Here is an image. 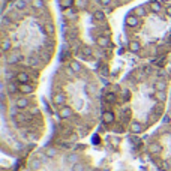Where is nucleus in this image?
Returning <instances> with one entry per match:
<instances>
[{"label": "nucleus", "mask_w": 171, "mask_h": 171, "mask_svg": "<svg viewBox=\"0 0 171 171\" xmlns=\"http://www.w3.org/2000/svg\"><path fill=\"white\" fill-rule=\"evenodd\" d=\"M32 153L27 162L29 171H107L95 167L83 146L59 141Z\"/></svg>", "instance_id": "f257e3e1"}, {"label": "nucleus", "mask_w": 171, "mask_h": 171, "mask_svg": "<svg viewBox=\"0 0 171 171\" xmlns=\"http://www.w3.org/2000/svg\"><path fill=\"white\" fill-rule=\"evenodd\" d=\"M30 105H32V102H30V99H29L27 96H18L17 99L14 101V107L18 108V110H21V111L29 110Z\"/></svg>", "instance_id": "f03ea898"}, {"label": "nucleus", "mask_w": 171, "mask_h": 171, "mask_svg": "<svg viewBox=\"0 0 171 171\" xmlns=\"http://www.w3.org/2000/svg\"><path fill=\"white\" fill-rule=\"evenodd\" d=\"M51 102L56 108H60V107H63V105L68 104V98H66L65 93H54L51 96Z\"/></svg>", "instance_id": "7ed1b4c3"}, {"label": "nucleus", "mask_w": 171, "mask_h": 171, "mask_svg": "<svg viewBox=\"0 0 171 171\" xmlns=\"http://www.w3.org/2000/svg\"><path fill=\"white\" fill-rule=\"evenodd\" d=\"M15 81H17L18 84H27V83H30V75H29V72H26V71H18L17 75H15Z\"/></svg>", "instance_id": "20e7f679"}, {"label": "nucleus", "mask_w": 171, "mask_h": 171, "mask_svg": "<svg viewBox=\"0 0 171 171\" xmlns=\"http://www.w3.org/2000/svg\"><path fill=\"white\" fill-rule=\"evenodd\" d=\"M125 23H126V26H128V27L135 29V27L140 26V18H138L137 15H134V14H131V15H128V17H126Z\"/></svg>", "instance_id": "39448f33"}, {"label": "nucleus", "mask_w": 171, "mask_h": 171, "mask_svg": "<svg viewBox=\"0 0 171 171\" xmlns=\"http://www.w3.org/2000/svg\"><path fill=\"white\" fill-rule=\"evenodd\" d=\"M153 98H155V101L158 104H161V105H164V104L167 102V99H168V96H167L165 92H155Z\"/></svg>", "instance_id": "423d86ee"}, {"label": "nucleus", "mask_w": 171, "mask_h": 171, "mask_svg": "<svg viewBox=\"0 0 171 171\" xmlns=\"http://www.w3.org/2000/svg\"><path fill=\"white\" fill-rule=\"evenodd\" d=\"M35 92V87L30 83H27V84H20V93H23L24 96L26 95H32Z\"/></svg>", "instance_id": "0eeeda50"}, {"label": "nucleus", "mask_w": 171, "mask_h": 171, "mask_svg": "<svg viewBox=\"0 0 171 171\" xmlns=\"http://www.w3.org/2000/svg\"><path fill=\"white\" fill-rule=\"evenodd\" d=\"M96 44H98V47H101V48H108V47H110V41H108V38H107L105 35H101V36L96 38Z\"/></svg>", "instance_id": "6e6552de"}, {"label": "nucleus", "mask_w": 171, "mask_h": 171, "mask_svg": "<svg viewBox=\"0 0 171 171\" xmlns=\"http://www.w3.org/2000/svg\"><path fill=\"white\" fill-rule=\"evenodd\" d=\"M69 68L74 71V74H81V71H83V65H81L78 60H71V62H69Z\"/></svg>", "instance_id": "1a4fd4ad"}, {"label": "nucleus", "mask_w": 171, "mask_h": 171, "mask_svg": "<svg viewBox=\"0 0 171 171\" xmlns=\"http://www.w3.org/2000/svg\"><path fill=\"white\" fill-rule=\"evenodd\" d=\"M129 51L131 53H140L141 51V42L140 41H131L129 42Z\"/></svg>", "instance_id": "9d476101"}, {"label": "nucleus", "mask_w": 171, "mask_h": 171, "mask_svg": "<svg viewBox=\"0 0 171 171\" xmlns=\"http://www.w3.org/2000/svg\"><path fill=\"white\" fill-rule=\"evenodd\" d=\"M167 81L165 80H158L156 83H155V89H156V92H165L167 90Z\"/></svg>", "instance_id": "9b49d317"}, {"label": "nucleus", "mask_w": 171, "mask_h": 171, "mask_svg": "<svg viewBox=\"0 0 171 171\" xmlns=\"http://www.w3.org/2000/svg\"><path fill=\"white\" fill-rule=\"evenodd\" d=\"M59 5L62 9H71L72 6H75V0H59Z\"/></svg>", "instance_id": "f8f14e48"}, {"label": "nucleus", "mask_w": 171, "mask_h": 171, "mask_svg": "<svg viewBox=\"0 0 171 171\" xmlns=\"http://www.w3.org/2000/svg\"><path fill=\"white\" fill-rule=\"evenodd\" d=\"M150 11H152V12H155V14L161 12V11H162V5H161L159 2H156V0L150 2Z\"/></svg>", "instance_id": "ddd939ff"}, {"label": "nucleus", "mask_w": 171, "mask_h": 171, "mask_svg": "<svg viewBox=\"0 0 171 171\" xmlns=\"http://www.w3.org/2000/svg\"><path fill=\"white\" fill-rule=\"evenodd\" d=\"M8 93L9 95H15V93H20V86H15L14 83H8Z\"/></svg>", "instance_id": "4468645a"}, {"label": "nucleus", "mask_w": 171, "mask_h": 171, "mask_svg": "<svg viewBox=\"0 0 171 171\" xmlns=\"http://www.w3.org/2000/svg\"><path fill=\"white\" fill-rule=\"evenodd\" d=\"M11 47H12V42H11L8 38H3V41H2V50L5 53H8L11 50Z\"/></svg>", "instance_id": "2eb2a0df"}, {"label": "nucleus", "mask_w": 171, "mask_h": 171, "mask_svg": "<svg viewBox=\"0 0 171 171\" xmlns=\"http://www.w3.org/2000/svg\"><path fill=\"white\" fill-rule=\"evenodd\" d=\"M32 8L36 9V11L44 9L45 8V3H44V0H32Z\"/></svg>", "instance_id": "dca6fc26"}, {"label": "nucleus", "mask_w": 171, "mask_h": 171, "mask_svg": "<svg viewBox=\"0 0 171 171\" xmlns=\"http://www.w3.org/2000/svg\"><path fill=\"white\" fill-rule=\"evenodd\" d=\"M27 111H29L32 116H36V117H39V116H41V110H39V107H38V105H33V104L29 107V110H27Z\"/></svg>", "instance_id": "f3484780"}, {"label": "nucleus", "mask_w": 171, "mask_h": 171, "mask_svg": "<svg viewBox=\"0 0 171 171\" xmlns=\"http://www.w3.org/2000/svg\"><path fill=\"white\" fill-rule=\"evenodd\" d=\"M14 8L18 9V11H24V9L27 8V3H26V0H17V2L14 3Z\"/></svg>", "instance_id": "a211bd4d"}, {"label": "nucleus", "mask_w": 171, "mask_h": 171, "mask_svg": "<svg viewBox=\"0 0 171 171\" xmlns=\"http://www.w3.org/2000/svg\"><path fill=\"white\" fill-rule=\"evenodd\" d=\"M44 30H45L48 35H54V33H56V27H54V24H53V23H45Z\"/></svg>", "instance_id": "6ab92c4d"}, {"label": "nucleus", "mask_w": 171, "mask_h": 171, "mask_svg": "<svg viewBox=\"0 0 171 171\" xmlns=\"http://www.w3.org/2000/svg\"><path fill=\"white\" fill-rule=\"evenodd\" d=\"M134 15H137L138 18L144 17V15H146V9H144V6H137V8L134 9Z\"/></svg>", "instance_id": "aec40b11"}, {"label": "nucleus", "mask_w": 171, "mask_h": 171, "mask_svg": "<svg viewBox=\"0 0 171 171\" xmlns=\"http://www.w3.org/2000/svg\"><path fill=\"white\" fill-rule=\"evenodd\" d=\"M93 18H95L96 21L102 23V21H105V14H104L102 11H96V12H93Z\"/></svg>", "instance_id": "412c9836"}, {"label": "nucleus", "mask_w": 171, "mask_h": 171, "mask_svg": "<svg viewBox=\"0 0 171 171\" xmlns=\"http://www.w3.org/2000/svg\"><path fill=\"white\" fill-rule=\"evenodd\" d=\"M81 53L84 54L86 57H92V56H93V50H92L90 47H83V50H81Z\"/></svg>", "instance_id": "4be33fe9"}, {"label": "nucleus", "mask_w": 171, "mask_h": 171, "mask_svg": "<svg viewBox=\"0 0 171 171\" xmlns=\"http://www.w3.org/2000/svg\"><path fill=\"white\" fill-rule=\"evenodd\" d=\"M75 6L78 9H83V8L87 6V0H75Z\"/></svg>", "instance_id": "5701e85b"}, {"label": "nucleus", "mask_w": 171, "mask_h": 171, "mask_svg": "<svg viewBox=\"0 0 171 171\" xmlns=\"http://www.w3.org/2000/svg\"><path fill=\"white\" fill-rule=\"evenodd\" d=\"M8 62H9V63H17L18 62V54H12V56L8 59Z\"/></svg>", "instance_id": "b1692460"}, {"label": "nucleus", "mask_w": 171, "mask_h": 171, "mask_svg": "<svg viewBox=\"0 0 171 171\" xmlns=\"http://www.w3.org/2000/svg\"><path fill=\"white\" fill-rule=\"evenodd\" d=\"M75 17H77V11H68L66 12V18H69V20H72Z\"/></svg>", "instance_id": "393cba45"}, {"label": "nucleus", "mask_w": 171, "mask_h": 171, "mask_svg": "<svg viewBox=\"0 0 171 171\" xmlns=\"http://www.w3.org/2000/svg\"><path fill=\"white\" fill-rule=\"evenodd\" d=\"M2 21H3V24H5V26H8V24L11 23V20H9V17H8V15H3Z\"/></svg>", "instance_id": "a878e982"}, {"label": "nucleus", "mask_w": 171, "mask_h": 171, "mask_svg": "<svg viewBox=\"0 0 171 171\" xmlns=\"http://www.w3.org/2000/svg\"><path fill=\"white\" fill-rule=\"evenodd\" d=\"M111 2H113V0H99V3H101L102 6H110Z\"/></svg>", "instance_id": "bb28decb"}, {"label": "nucleus", "mask_w": 171, "mask_h": 171, "mask_svg": "<svg viewBox=\"0 0 171 171\" xmlns=\"http://www.w3.org/2000/svg\"><path fill=\"white\" fill-rule=\"evenodd\" d=\"M165 14H167L168 17H171V5H168V6H167V9H165Z\"/></svg>", "instance_id": "cd10ccee"}, {"label": "nucleus", "mask_w": 171, "mask_h": 171, "mask_svg": "<svg viewBox=\"0 0 171 171\" xmlns=\"http://www.w3.org/2000/svg\"><path fill=\"white\" fill-rule=\"evenodd\" d=\"M102 75H108V71H107V68H102Z\"/></svg>", "instance_id": "c85d7f7f"}, {"label": "nucleus", "mask_w": 171, "mask_h": 171, "mask_svg": "<svg viewBox=\"0 0 171 171\" xmlns=\"http://www.w3.org/2000/svg\"><path fill=\"white\" fill-rule=\"evenodd\" d=\"M3 171H8V170H6V168H3Z\"/></svg>", "instance_id": "c756f323"}, {"label": "nucleus", "mask_w": 171, "mask_h": 171, "mask_svg": "<svg viewBox=\"0 0 171 171\" xmlns=\"http://www.w3.org/2000/svg\"><path fill=\"white\" fill-rule=\"evenodd\" d=\"M170 42H171V35H170Z\"/></svg>", "instance_id": "7c9ffc66"}]
</instances>
